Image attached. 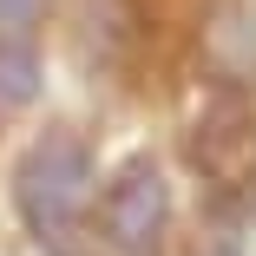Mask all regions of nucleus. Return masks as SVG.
I'll return each mask as SVG.
<instances>
[{"instance_id": "nucleus-1", "label": "nucleus", "mask_w": 256, "mask_h": 256, "mask_svg": "<svg viewBox=\"0 0 256 256\" xmlns=\"http://www.w3.org/2000/svg\"><path fill=\"white\" fill-rule=\"evenodd\" d=\"M98 151L79 125H46L20 144V158L7 171L14 217L40 256H98L92 217H98Z\"/></svg>"}, {"instance_id": "nucleus-2", "label": "nucleus", "mask_w": 256, "mask_h": 256, "mask_svg": "<svg viewBox=\"0 0 256 256\" xmlns=\"http://www.w3.org/2000/svg\"><path fill=\"white\" fill-rule=\"evenodd\" d=\"M178 224V184L158 151H125L98 184L92 243L106 256H158Z\"/></svg>"}, {"instance_id": "nucleus-3", "label": "nucleus", "mask_w": 256, "mask_h": 256, "mask_svg": "<svg viewBox=\"0 0 256 256\" xmlns=\"http://www.w3.org/2000/svg\"><path fill=\"white\" fill-rule=\"evenodd\" d=\"M40 92V53L33 40H0V106H26Z\"/></svg>"}, {"instance_id": "nucleus-4", "label": "nucleus", "mask_w": 256, "mask_h": 256, "mask_svg": "<svg viewBox=\"0 0 256 256\" xmlns=\"http://www.w3.org/2000/svg\"><path fill=\"white\" fill-rule=\"evenodd\" d=\"M40 0H0V40H33Z\"/></svg>"}]
</instances>
